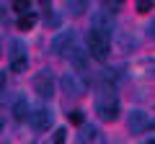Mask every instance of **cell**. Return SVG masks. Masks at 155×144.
Masks as SVG:
<instances>
[{
    "instance_id": "cell-1",
    "label": "cell",
    "mask_w": 155,
    "mask_h": 144,
    "mask_svg": "<svg viewBox=\"0 0 155 144\" xmlns=\"http://www.w3.org/2000/svg\"><path fill=\"white\" fill-rule=\"evenodd\" d=\"M96 113L101 121H116L119 118V98L111 88H101L96 95Z\"/></svg>"
},
{
    "instance_id": "cell-2",
    "label": "cell",
    "mask_w": 155,
    "mask_h": 144,
    "mask_svg": "<svg viewBox=\"0 0 155 144\" xmlns=\"http://www.w3.org/2000/svg\"><path fill=\"white\" fill-rule=\"evenodd\" d=\"M88 52L93 59L106 62L109 59V52H111V41H109V33L98 31V28H91L88 31Z\"/></svg>"
},
{
    "instance_id": "cell-3",
    "label": "cell",
    "mask_w": 155,
    "mask_h": 144,
    "mask_svg": "<svg viewBox=\"0 0 155 144\" xmlns=\"http://www.w3.org/2000/svg\"><path fill=\"white\" fill-rule=\"evenodd\" d=\"M28 57H26V44L23 41H13L11 44V72H26Z\"/></svg>"
},
{
    "instance_id": "cell-4",
    "label": "cell",
    "mask_w": 155,
    "mask_h": 144,
    "mask_svg": "<svg viewBox=\"0 0 155 144\" xmlns=\"http://www.w3.org/2000/svg\"><path fill=\"white\" fill-rule=\"evenodd\" d=\"M34 90H36L39 98H52L54 95V77H52L49 72H39L36 77H34Z\"/></svg>"
},
{
    "instance_id": "cell-5",
    "label": "cell",
    "mask_w": 155,
    "mask_h": 144,
    "mask_svg": "<svg viewBox=\"0 0 155 144\" xmlns=\"http://www.w3.org/2000/svg\"><path fill=\"white\" fill-rule=\"evenodd\" d=\"M127 129H129V134H142V131H147V129H153V121L147 118L145 111H129Z\"/></svg>"
},
{
    "instance_id": "cell-6",
    "label": "cell",
    "mask_w": 155,
    "mask_h": 144,
    "mask_svg": "<svg viewBox=\"0 0 155 144\" xmlns=\"http://www.w3.org/2000/svg\"><path fill=\"white\" fill-rule=\"evenodd\" d=\"M52 111L47 108V105H39L34 113H28V121H31V126L36 129V131H47V129L52 126Z\"/></svg>"
},
{
    "instance_id": "cell-7",
    "label": "cell",
    "mask_w": 155,
    "mask_h": 144,
    "mask_svg": "<svg viewBox=\"0 0 155 144\" xmlns=\"http://www.w3.org/2000/svg\"><path fill=\"white\" fill-rule=\"evenodd\" d=\"M52 49L57 52V54L67 57L72 49H75V36H72V31H62L60 36L54 39V44H52Z\"/></svg>"
},
{
    "instance_id": "cell-8",
    "label": "cell",
    "mask_w": 155,
    "mask_h": 144,
    "mask_svg": "<svg viewBox=\"0 0 155 144\" xmlns=\"http://www.w3.org/2000/svg\"><path fill=\"white\" fill-rule=\"evenodd\" d=\"M78 144H101V134L96 126H83L78 134Z\"/></svg>"
},
{
    "instance_id": "cell-9",
    "label": "cell",
    "mask_w": 155,
    "mask_h": 144,
    "mask_svg": "<svg viewBox=\"0 0 155 144\" xmlns=\"http://www.w3.org/2000/svg\"><path fill=\"white\" fill-rule=\"evenodd\" d=\"M62 88H65V93H70V95H83V83H80L72 72H67L65 77H62Z\"/></svg>"
},
{
    "instance_id": "cell-10",
    "label": "cell",
    "mask_w": 155,
    "mask_h": 144,
    "mask_svg": "<svg viewBox=\"0 0 155 144\" xmlns=\"http://www.w3.org/2000/svg\"><path fill=\"white\" fill-rule=\"evenodd\" d=\"M28 111H31V108H28V100L23 98V95L16 98V103H13V118H16V121H26Z\"/></svg>"
},
{
    "instance_id": "cell-11",
    "label": "cell",
    "mask_w": 155,
    "mask_h": 144,
    "mask_svg": "<svg viewBox=\"0 0 155 144\" xmlns=\"http://www.w3.org/2000/svg\"><path fill=\"white\" fill-rule=\"evenodd\" d=\"M67 57H70L72 67H75L78 72H83L85 67H88V62H85V52H83V49H78V46H75V49H72V52H70Z\"/></svg>"
},
{
    "instance_id": "cell-12",
    "label": "cell",
    "mask_w": 155,
    "mask_h": 144,
    "mask_svg": "<svg viewBox=\"0 0 155 144\" xmlns=\"http://www.w3.org/2000/svg\"><path fill=\"white\" fill-rule=\"evenodd\" d=\"M16 26H18V31H31V28L36 26V16H34V13H23Z\"/></svg>"
},
{
    "instance_id": "cell-13",
    "label": "cell",
    "mask_w": 155,
    "mask_h": 144,
    "mask_svg": "<svg viewBox=\"0 0 155 144\" xmlns=\"http://www.w3.org/2000/svg\"><path fill=\"white\" fill-rule=\"evenodd\" d=\"M70 121L75 126H83V111H70Z\"/></svg>"
},
{
    "instance_id": "cell-14",
    "label": "cell",
    "mask_w": 155,
    "mask_h": 144,
    "mask_svg": "<svg viewBox=\"0 0 155 144\" xmlns=\"http://www.w3.org/2000/svg\"><path fill=\"white\" fill-rule=\"evenodd\" d=\"M137 11H140V13H150V11H153V3H147V0H140V3H137Z\"/></svg>"
},
{
    "instance_id": "cell-15",
    "label": "cell",
    "mask_w": 155,
    "mask_h": 144,
    "mask_svg": "<svg viewBox=\"0 0 155 144\" xmlns=\"http://www.w3.org/2000/svg\"><path fill=\"white\" fill-rule=\"evenodd\" d=\"M65 134H67V129H57L54 131V144H65Z\"/></svg>"
},
{
    "instance_id": "cell-16",
    "label": "cell",
    "mask_w": 155,
    "mask_h": 144,
    "mask_svg": "<svg viewBox=\"0 0 155 144\" xmlns=\"http://www.w3.org/2000/svg\"><path fill=\"white\" fill-rule=\"evenodd\" d=\"M13 11H18V13L23 16V13L28 11V3H21V0H16V3H13Z\"/></svg>"
},
{
    "instance_id": "cell-17",
    "label": "cell",
    "mask_w": 155,
    "mask_h": 144,
    "mask_svg": "<svg viewBox=\"0 0 155 144\" xmlns=\"http://www.w3.org/2000/svg\"><path fill=\"white\" fill-rule=\"evenodd\" d=\"M104 8H106V13H116V11H119V8H122V3H109V0H106V3H104Z\"/></svg>"
},
{
    "instance_id": "cell-18",
    "label": "cell",
    "mask_w": 155,
    "mask_h": 144,
    "mask_svg": "<svg viewBox=\"0 0 155 144\" xmlns=\"http://www.w3.org/2000/svg\"><path fill=\"white\" fill-rule=\"evenodd\" d=\"M67 5L72 8V13H83V8H88L85 3H67Z\"/></svg>"
},
{
    "instance_id": "cell-19",
    "label": "cell",
    "mask_w": 155,
    "mask_h": 144,
    "mask_svg": "<svg viewBox=\"0 0 155 144\" xmlns=\"http://www.w3.org/2000/svg\"><path fill=\"white\" fill-rule=\"evenodd\" d=\"M5 88V72H0V90Z\"/></svg>"
},
{
    "instance_id": "cell-20",
    "label": "cell",
    "mask_w": 155,
    "mask_h": 144,
    "mask_svg": "<svg viewBox=\"0 0 155 144\" xmlns=\"http://www.w3.org/2000/svg\"><path fill=\"white\" fill-rule=\"evenodd\" d=\"M31 144H41V142H31Z\"/></svg>"
},
{
    "instance_id": "cell-21",
    "label": "cell",
    "mask_w": 155,
    "mask_h": 144,
    "mask_svg": "<svg viewBox=\"0 0 155 144\" xmlns=\"http://www.w3.org/2000/svg\"><path fill=\"white\" fill-rule=\"evenodd\" d=\"M0 129H3V124H0Z\"/></svg>"
}]
</instances>
